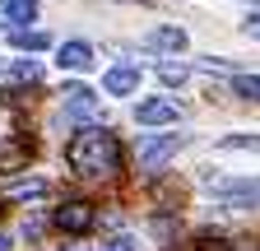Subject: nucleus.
Returning <instances> with one entry per match:
<instances>
[{
	"label": "nucleus",
	"mask_w": 260,
	"mask_h": 251,
	"mask_svg": "<svg viewBox=\"0 0 260 251\" xmlns=\"http://www.w3.org/2000/svg\"><path fill=\"white\" fill-rule=\"evenodd\" d=\"M186 75H190V70L181 66V60H168V66H158V79H162V84H186Z\"/></svg>",
	"instance_id": "14"
},
{
	"label": "nucleus",
	"mask_w": 260,
	"mask_h": 251,
	"mask_svg": "<svg viewBox=\"0 0 260 251\" xmlns=\"http://www.w3.org/2000/svg\"><path fill=\"white\" fill-rule=\"evenodd\" d=\"M0 251H10V237H5V233H0Z\"/></svg>",
	"instance_id": "20"
},
{
	"label": "nucleus",
	"mask_w": 260,
	"mask_h": 251,
	"mask_svg": "<svg viewBox=\"0 0 260 251\" xmlns=\"http://www.w3.org/2000/svg\"><path fill=\"white\" fill-rule=\"evenodd\" d=\"M38 75H42V66H38V60H19V66H14V79H28V84H32Z\"/></svg>",
	"instance_id": "16"
},
{
	"label": "nucleus",
	"mask_w": 260,
	"mask_h": 251,
	"mask_svg": "<svg viewBox=\"0 0 260 251\" xmlns=\"http://www.w3.org/2000/svg\"><path fill=\"white\" fill-rule=\"evenodd\" d=\"M10 42H14L19 51H42L51 38H47V33H28V28H14V33H10Z\"/></svg>",
	"instance_id": "11"
},
{
	"label": "nucleus",
	"mask_w": 260,
	"mask_h": 251,
	"mask_svg": "<svg viewBox=\"0 0 260 251\" xmlns=\"http://www.w3.org/2000/svg\"><path fill=\"white\" fill-rule=\"evenodd\" d=\"M103 251H140V246H135V237H125V233H121V237H112Z\"/></svg>",
	"instance_id": "18"
},
{
	"label": "nucleus",
	"mask_w": 260,
	"mask_h": 251,
	"mask_svg": "<svg viewBox=\"0 0 260 251\" xmlns=\"http://www.w3.org/2000/svg\"><path fill=\"white\" fill-rule=\"evenodd\" d=\"M246 33H251V38H260V14H255V19H246Z\"/></svg>",
	"instance_id": "19"
},
{
	"label": "nucleus",
	"mask_w": 260,
	"mask_h": 251,
	"mask_svg": "<svg viewBox=\"0 0 260 251\" xmlns=\"http://www.w3.org/2000/svg\"><path fill=\"white\" fill-rule=\"evenodd\" d=\"M65 107H70V112H93V88L70 84V88H65Z\"/></svg>",
	"instance_id": "10"
},
{
	"label": "nucleus",
	"mask_w": 260,
	"mask_h": 251,
	"mask_svg": "<svg viewBox=\"0 0 260 251\" xmlns=\"http://www.w3.org/2000/svg\"><path fill=\"white\" fill-rule=\"evenodd\" d=\"M233 93L246 103H260V75H233Z\"/></svg>",
	"instance_id": "12"
},
{
	"label": "nucleus",
	"mask_w": 260,
	"mask_h": 251,
	"mask_svg": "<svg viewBox=\"0 0 260 251\" xmlns=\"http://www.w3.org/2000/svg\"><path fill=\"white\" fill-rule=\"evenodd\" d=\"M0 19H10V23H32V19H38V0H0Z\"/></svg>",
	"instance_id": "7"
},
{
	"label": "nucleus",
	"mask_w": 260,
	"mask_h": 251,
	"mask_svg": "<svg viewBox=\"0 0 260 251\" xmlns=\"http://www.w3.org/2000/svg\"><path fill=\"white\" fill-rule=\"evenodd\" d=\"M149 47H158V51H181L186 47V33H181V28H153V33H149Z\"/></svg>",
	"instance_id": "9"
},
{
	"label": "nucleus",
	"mask_w": 260,
	"mask_h": 251,
	"mask_svg": "<svg viewBox=\"0 0 260 251\" xmlns=\"http://www.w3.org/2000/svg\"><path fill=\"white\" fill-rule=\"evenodd\" d=\"M28 159H32V144H10V149H0V177L28 168Z\"/></svg>",
	"instance_id": "8"
},
{
	"label": "nucleus",
	"mask_w": 260,
	"mask_h": 251,
	"mask_svg": "<svg viewBox=\"0 0 260 251\" xmlns=\"http://www.w3.org/2000/svg\"><path fill=\"white\" fill-rule=\"evenodd\" d=\"M223 149H255V153H260V135H228Z\"/></svg>",
	"instance_id": "15"
},
{
	"label": "nucleus",
	"mask_w": 260,
	"mask_h": 251,
	"mask_svg": "<svg viewBox=\"0 0 260 251\" xmlns=\"http://www.w3.org/2000/svg\"><path fill=\"white\" fill-rule=\"evenodd\" d=\"M107 93H116V98H121V93H135L140 88V70L135 66H116V70H107Z\"/></svg>",
	"instance_id": "6"
},
{
	"label": "nucleus",
	"mask_w": 260,
	"mask_h": 251,
	"mask_svg": "<svg viewBox=\"0 0 260 251\" xmlns=\"http://www.w3.org/2000/svg\"><path fill=\"white\" fill-rule=\"evenodd\" d=\"M135 121H140V125H168V121H177V103H168V98H149V103L135 107Z\"/></svg>",
	"instance_id": "4"
},
{
	"label": "nucleus",
	"mask_w": 260,
	"mask_h": 251,
	"mask_svg": "<svg viewBox=\"0 0 260 251\" xmlns=\"http://www.w3.org/2000/svg\"><path fill=\"white\" fill-rule=\"evenodd\" d=\"M65 163H70L79 177H112L121 168V144L112 131L93 125V131H79L70 144H65Z\"/></svg>",
	"instance_id": "1"
},
{
	"label": "nucleus",
	"mask_w": 260,
	"mask_h": 251,
	"mask_svg": "<svg viewBox=\"0 0 260 251\" xmlns=\"http://www.w3.org/2000/svg\"><path fill=\"white\" fill-rule=\"evenodd\" d=\"M51 218H56V228H60V233H75V237H79V233H88V228H93V218H98V214H93V205H88V200H65Z\"/></svg>",
	"instance_id": "2"
},
{
	"label": "nucleus",
	"mask_w": 260,
	"mask_h": 251,
	"mask_svg": "<svg viewBox=\"0 0 260 251\" xmlns=\"http://www.w3.org/2000/svg\"><path fill=\"white\" fill-rule=\"evenodd\" d=\"M56 60H60L65 70H88V66H93V47H88V42H65V47L56 51Z\"/></svg>",
	"instance_id": "5"
},
{
	"label": "nucleus",
	"mask_w": 260,
	"mask_h": 251,
	"mask_svg": "<svg viewBox=\"0 0 260 251\" xmlns=\"http://www.w3.org/2000/svg\"><path fill=\"white\" fill-rule=\"evenodd\" d=\"M181 149V135H162V140H144L140 144V168L144 172H153V168H162L172 159V153Z\"/></svg>",
	"instance_id": "3"
},
{
	"label": "nucleus",
	"mask_w": 260,
	"mask_h": 251,
	"mask_svg": "<svg viewBox=\"0 0 260 251\" xmlns=\"http://www.w3.org/2000/svg\"><path fill=\"white\" fill-rule=\"evenodd\" d=\"M47 191V181H14L10 191H5V200H32V196H42Z\"/></svg>",
	"instance_id": "13"
},
{
	"label": "nucleus",
	"mask_w": 260,
	"mask_h": 251,
	"mask_svg": "<svg viewBox=\"0 0 260 251\" xmlns=\"http://www.w3.org/2000/svg\"><path fill=\"white\" fill-rule=\"evenodd\" d=\"M190 251H233V242H223V237H205V242H195Z\"/></svg>",
	"instance_id": "17"
}]
</instances>
